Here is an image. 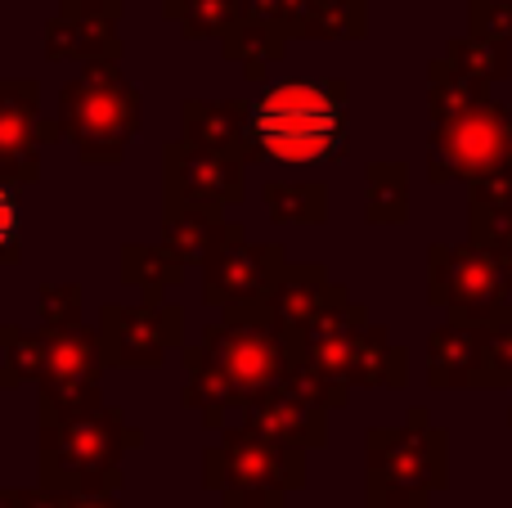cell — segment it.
Masks as SVG:
<instances>
[{"instance_id":"1","label":"cell","mask_w":512,"mask_h":508,"mask_svg":"<svg viewBox=\"0 0 512 508\" xmlns=\"http://www.w3.org/2000/svg\"><path fill=\"white\" fill-rule=\"evenodd\" d=\"M292 329L274 315L265 297L239 302L221 311V320L207 324L203 342L185 351V387L180 401L203 414V428L221 432L230 410H243L252 396L283 387L297 365Z\"/></svg>"},{"instance_id":"2","label":"cell","mask_w":512,"mask_h":508,"mask_svg":"<svg viewBox=\"0 0 512 508\" xmlns=\"http://www.w3.org/2000/svg\"><path fill=\"white\" fill-rule=\"evenodd\" d=\"M346 158V81L310 86L288 81L252 99L243 162L279 167H333Z\"/></svg>"},{"instance_id":"3","label":"cell","mask_w":512,"mask_h":508,"mask_svg":"<svg viewBox=\"0 0 512 508\" xmlns=\"http://www.w3.org/2000/svg\"><path fill=\"white\" fill-rule=\"evenodd\" d=\"M144 446V432L126 423L117 405L41 419L36 437V482L77 495H117L122 459Z\"/></svg>"},{"instance_id":"4","label":"cell","mask_w":512,"mask_h":508,"mask_svg":"<svg viewBox=\"0 0 512 508\" xmlns=\"http://www.w3.org/2000/svg\"><path fill=\"white\" fill-rule=\"evenodd\" d=\"M144 126V95L117 59L81 63V77L59 90V131L81 162H122Z\"/></svg>"},{"instance_id":"5","label":"cell","mask_w":512,"mask_h":508,"mask_svg":"<svg viewBox=\"0 0 512 508\" xmlns=\"http://www.w3.org/2000/svg\"><path fill=\"white\" fill-rule=\"evenodd\" d=\"M203 486L225 508H283L306 486V450L261 437L248 423H225L203 450Z\"/></svg>"},{"instance_id":"6","label":"cell","mask_w":512,"mask_h":508,"mask_svg":"<svg viewBox=\"0 0 512 508\" xmlns=\"http://www.w3.org/2000/svg\"><path fill=\"white\" fill-rule=\"evenodd\" d=\"M512 153V117L504 104L495 99H481V104L463 108L454 117L432 122L427 135V176L441 185V180H477L495 176L508 167Z\"/></svg>"},{"instance_id":"7","label":"cell","mask_w":512,"mask_h":508,"mask_svg":"<svg viewBox=\"0 0 512 508\" xmlns=\"http://www.w3.org/2000/svg\"><path fill=\"white\" fill-rule=\"evenodd\" d=\"M512 261L481 243H432L427 252V302L450 315L486 324L512 302Z\"/></svg>"},{"instance_id":"8","label":"cell","mask_w":512,"mask_h":508,"mask_svg":"<svg viewBox=\"0 0 512 508\" xmlns=\"http://www.w3.org/2000/svg\"><path fill=\"white\" fill-rule=\"evenodd\" d=\"M45 333V365H41V419L81 414L104 405L99 378L108 369V351L99 329L72 324V329H41Z\"/></svg>"},{"instance_id":"9","label":"cell","mask_w":512,"mask_h":508,"mask_svg":"<svg viewBox=\"0 0 512 508\" xmlns=\"http://www.w3.org/2000/svg\"><path fill=\"white\" fill-rule=\"evenodd\" d=\"M99 338H104L108 365L162 369L171 351L185 347V306L171 297L108 302L99 311Z\"/></svg>"},{"instance_id":"10","label":"cell","mask_w":512,"mask_h":508,"mask_svg":"<svg viewBox=\"0 0 512 508\" xmlns=\"http://www.w3.org/2000/svg\"><path fill=\"white\" fill-rule=\"evenodd\" d=\"M369 482L387 486H418V491H441L450 482V441L441 428L427 423V410H409L405 428H373L369 446Z\"/></svg>"},{"instance_id":"11","label":"cell","mask_w":512,"mask_h":508,"mask_svg":"<svg viewBox=\"0 0 512 508\" xmlns=\"http://www.w3.org/2000/svg\"><path fill=\"white\" fill-rule=\"evenodd\" d=\"M162 176H167V203L225 212L248 198V162L239 153L198 149L189 140L162 149Z\"/></svg>"},{"instance_id":"12","label":"cell","mask_w":512,"mask_h":508,"mask_svg":"<svg viewBox=\"0 0 512 508\" xmlns=\"http://www.w3.org/2000/svg\"><path fill=\"white\" fill-rule=\"evenodd\" d=\"M283 266H288V248L283 243H252L248 234H239L203 266V302L212 311H230L239 302L270 297Z\"/></svg>"},{"instance_id":"13","label":"cell","mask_w":512,"mask_h":508,"mask_svg":"<svg viewBox=\"0 0 512 508\" xmlns=\"http://www.w3.org/2000/svg\"><path fill=\"white\" fill-rule=\"evenodd\" d=\"M63 140L59 122H41V86L0 81V176L32 185L41 176V144Z\"/></svg>"},{"instance_id":"14","label":"cell","mask_w":512,"mask_h":508,"mask_svg":"<svg viewBox=\"0 0 512 508\" xmlns=\"http://www.w3.org/2000/svg\"><path fill=\"white\" fill-rule=\"evenodd\" d=\"M364 324H369V311L360 302H351L346 288L333 284L328 297L319 302V311L301 329H292L301 365H310L324 378H337V383H351V356H355V342H360Z\"/></svg>"},{"instance_id":"15","label":"cell","mask_w":512,"mask_h":508,"mask_svg":"<svg viewBox=\"0 0 512 508\" xmlns=\"http://www.w3.org/2000/svg\"><path fill=\"white\" fill-rule=\"evenodd\" d=\"M117 18H122V0H63L59 14L45 23V59H122Z\"/></svg>"},{"instance_id":"16","label":"cell","mask_w":512,"mask_h":508,"mask_svg":"<svg viewBox=\"0 0 512 508\" xmlns=\"http://www.w3.org/2000/svg\"><path fill=\"white\" fill-rule=\"evenodd\" d=\"M239 423H248V428H256L270 441L306 450V455L328 446V410L306 401V396L292 392V387H270V392L252 396L239 410Z\"/></svg>"},{"instance_id":"17","label":"cell","mask_w":512,"mask_h":508,"mask_svg":"<svg viewBox=\"0 0 512 508\" xmlns=\"http://www.w3.org/2000/svg\"><path fill=\"white\" fill-rule=\"evenodd\" d=\"M486 374V324L450 320L427 338V383L432 387H481Z\"/></svg>"},{"instance_id":"18","label":"cell","mask_w":512,"mask_h":508,"mask_svg":"<svg viewBox=\"0 0 512 508\" xmlns=\"http://www.w3.org/2000/svg\"><path fill=\"white\" fill-rule=\"evenodd\" d=\"M239 234H243V225L221 221V212H207V207L167 203V216H162V248L171 257H180L185 266H207Z\"/></svg>"},{"instance_id":"19","label":"cell","mask_w":512,"mask_h":508,"mask_svg":"<svg viewBox=\"0 0 512 508\" xmlns=\"http://www.w3.org/2000/svg\"><path fill=\"white\" fill-rule=\"evenodd\" d=\"M252 104L243 99H185L180 104V140L198 144V149L216 153H239L243 158V135H248Z\"/></svg>"},{"instance_id":"20","label":"cell","mask_w":512,"mask_h":508,"mask_svg":"<svg viewBox=\"0 0 512 508\" xmlns=\"http://www.w3.org/2000/svg\"><path fill=\"white\" fill-rule=\"evenodd\" d=\"M409 383V351L391 342L382 324H364L351 356V387H405Z\"/></svg>"},{"instance_id":"21","label":"cell","mask_w":512,"mask_h":508,"mask_svg":"<svg viewBox=\"0 0 512 508\" xmlns=\"http://www.w3.org/2000/svg\"><path fill=\"white\" fill-rule=\"evenodd\" d=\"M328 288H333V279H328V270L324 266H283V275L274 279V288H270V297L265 302L274 306V315H279L288 329H301V324L310 320V315L319 311V302L328 297Z\"/></svg>"},{"instance_id":"22","label":"cell","mask_w":512,"mask_h":508,"mask_svg":"<svg viewBox=\"0 0 512 508\" xmlns=\"http://www.w3.org/2000/svg\"><path fill=\"white\" fill-rule=\"evenodd\" d=\"M185 279V261L171 257L162 243H126L122 248V284L144 297H167Z\"/></svg>"},{"instance_id":"23","label":"cell","mask_w":512,"mask_h":508,"mask_svg":"<svg viewBox=\"0 0 512 508\" xmlns=\"http://www.w3.org/2000/svg\"><path fill=\"white\" fill-rule=\"evenodd\" d=\"M162 14L189 36V41H225L248 18V0H162Z\"/></svg>"},{"instance_id":"24","label":"cell","mask_w":512,"mask_h":508,"mask_svg":"<svg viewBox=\"0 0 512 508\" xmlns=\"http://www.w3.org/2000/svg\"><path fill=\"white\" fill-rule=\"evenodd\" d=\"M261 203L274 225L328 221V185H310V180H270V185H261Z\"/></svg>"},{"instance_id":"25","label":"cell","mask_w":512,"mask_h":508,"mask_svg":"<svg viewBox=\"0 0 512 508\" xmlns=\"http://www.w3.org/2000/svg\"><path fill=\"white\" fill-rule=\"evenodd\" d=\"M364 216L373 225H405L409 216V167L405 162H369L364 167Z\"/></svg>"},{"instance_id":"26","label":"cell","mask_w":512,"mask_h":508,"mask_svg":"<svg viewBox=\"0 0 512 508\" xmlns=\"http://www.w3.org/2000/svg\"><path fill=\"white\" fill-rule=\"evenodd\" d=\"M288 41L292 36L288 32H279V27H270V23H256V18H243L239 27H234L230 36H225V59L230 63H239L248 77H265L270 72V63L274 59H283V50H288Z\"/></svg>"},{"instance_id":"27","label":"cell","mask_w":512,"mask_h":508,"mask_svg":"<svg viewBox=\"0 0 512 508\" xmlns=\"http://www.w3.org/2000/svg\"><path fill=\"white\" fill-rule=\"evenodd\" d=\"M481 99H490L486 81L468 77V72L454 68L450 59H436L432 68H427V108H432V122L463 113V108L481 104Z\"/></svg>"},{"instance_id":"28","label":"cell","mask_w":512,"mask_h":508,"mask_svg":"<svg viewBox=\"0 0 512 508\" xmlns=\"http://www.w3.org/2000/svg\"><path fill=\"white\" fill-rule=\"evenodd\" d=\"M364 32H369L364 0H310L297 27V36H315V41H360Z\"/></svg>"},{"instance_id":"29","label":"cell","mask_w":512,"mask_h":508,"mask_svg":"<svg viewBox=\"0 0 512 508\" xmlns=\"http://www.w3.org/2000/svg\"><path fill=\"white\" fill-rule=\"evenodd\" d=\"M0 351H5V365H0V387L14 392L27 378L41 383V365H45V333H27L18 324L0 329Z\"/></svg>"},{"instance_id":"30","label":"cell","mask_w":512,"mask_h":508,"mask_svg":"<svg viewBox=\"0 0 512 508\" xmlns=\"http://www.w3.org/2000/svg\"><path fill=\"white\" fill-rule=\"evenodd\" d=\"M445 59L454 63V68H463L468 77L477 81H504L512 72V45L508 41H495V36H463V41H450V50H445Z\"/></svg>"},{"instance_id":"31","label":"cell","mask_w":512,"mask_h":508,"mask_svg":"<svg viewBox=\"0 0 512 508\" xmlns=\"http://www.w3.org/2000/svg\"><path fill=\"white\" fill-rule=\"evenodd\" d=\"M481 387H512V302L486 320V374Z\"/></svg>"},{"instance_id":"32","label":"cell","mask_w":512,"mask_h":508,"mask_svg":"<svg viewBox=\"0 0 512 508\" xmlns=\"http://www.w3.org/2000/svg\"><path fill=\"white\" fill-rule=\"evenodd\" d=\"M23 248V207H18V185L0 176V266H18Z\"/></svg>"},{"instance_id":"33","label":"cell","mask_w":512,"mask_h":508,"mask_svg":"<svg viewBox=\"0 0 512 508\" xmlns=\"http://www.w3.org/2000/svg\"><path fill=\"white\" fill-rule=\"evenodd\" d=\"M41 324L45 329H72V324H81V288L41 284Z\"/></svg>"},{"instance_id":"34","label":"cell","mask_w":512,"mask_h":508,"mask_svg":"<svg viewBox=\"0 0 512 508\" xmlns=\"http://www.w3.org/2000/svg\"><path fill=\"white\" fill-rule=\"evenodd\" d=\"M468 23L477 36H495L512 45V0H472Z\"/></svg>"},{"instance_id":"35","label":"cell","mask_w":512,"mask_h":508,"mask_svg":"<svg viewBox=\"0 0 512 508\" xmlns=\"http://www.w3.org/2000/svg\"><path fill=\"white\" fill-rule=\"evenodd\" d=\"M432 491H418V486H387V482H369V500L364 508H427Z\"/></svg>"},{"instance_id":"36","label":"cell","mask_w":512,"mask_h":508,"mask_svg":"<svg viewBox=\"0 0 512 508\" xmlns=\"http://www.w3.org/2000/svg\"><path fill=\"white\" fill-rule=\"evenodd\" d=\"M72 491H54V486H41L36 482L32 491H23V508H68Z\"/></svg>"},{"instance_id":"37","label":"cell","mask_w":512,"mask_h":508,"mask_svg":"<svg viewBox=\"0 0 512 508\" xmlns=\"http://www.w3.org/2000/svg\"><path fill=\"white\" fill-rule=\"evenodd\" d=\"M68 508H126V504H117V495H77L72 491Z\"/></svg>"},{"instance_id":"38","label":"cell","mask_w":512,"mask_h":508,"mask_svg":"<svg viewBox=\"0 0 512 508\" xmlns=\"http://www.w3.org/2000/svg\"><path fill=\"white\" fill-rule=\"evenodd\" d=\"M0 508H23V491H14V486L0 491Z\"/></svg>"},{"instance_id":"39","label":"cell","mask_w":512,"mask_h":508,"mask_svg":"<svg viewBox=\"0 0 512 508\" xmlns=\"http://www.w3.org/2000/svg\"><path fill=\"white\" fill-rule=\"evenodd\" d=\"M508 423H512V410H508Z\"/></svg>"}]
</instances>
